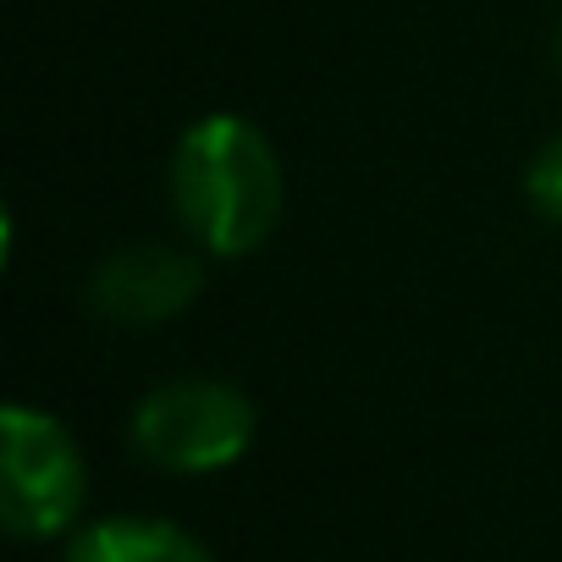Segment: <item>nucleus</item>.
<instances>
[{"instance_id": "f257e3e1", "label": "nucleus", "mask_w": 562, "mask_h": 562, "mask_svg": "<svg viewBox=\"0 0 562 562\" xmlns=\"http://www.w3.org/2000/svg\"><path fill=\"white\" fill-rule=\"evenodd\" d=\"M171 204L188 226V237L215 259L254 254L288 204L276 144L232 111L199 116L171 155Z\"/></svg>"}, {"instance_id": "39448f33", "label": "nucleus", "mask_w": 562, "mask_h": 562, "mask_svg": "<svg viewBox=\"0 0 562 562\" xmlns=\"http://www.w3.org/2000/svg\"><path fill=\"white\" fill-rule=\"evenodd\" d=\"M61 562H215L204 540L166 518H100L72 529Z\"/></svg>"}, {"instance_id": "423d86ee", "label": "nucleus", "mask_w": 562, "mask_h": 562, "mask_svg": "<svg viewBox=\"0 0 562 562\" xmlns=\"http://www.w3.org/2000/svg\"><path fill=\"white\" fill-rule=\"evenodd\" d=\"M524 193L551 226H562V133L535 149V160L524 171Z\"/></svg>"}, {"instance_id": "20e7f679", "label": "nucleus", "mask_w": 562, "mask_h": 562, "mask_svg": "<svg viewBox=\"0 0 562 562\" xmlns=\"http://www.w3.org/2000/svg\"><path fill=\"white\" fill-rule=\"evenodd\" d=\"M204 293V265L171 243H127L89 276V310L111 326H166Z\"/></svg>"}, {"instance_id": "0eeeda50", "label": "nucleus", "mask_w": 562, "mask_h": 562, "mask_svg": "<svg viewBox=\"0 0 562 562\" xmlns=\"http://www.w3.org/2000/svg\"><path fill=\"white\" fill-rule=\"evenodd\" d=\"M557 67H562V23H557Z\"/></svg>"}, {"instance_id": "7ed1b4c3", "label": "nucleus", "mask_w": 562, "mask_h": 562, "mask_svg": "<svg viewBox=\"0 0 562 562\" xmlns=\"http://www.w3.org/2000/svg\"><path fill=\"white\" fill-rule=\"evenodd\" d=\"M254 403L215 375H177L133 408V447L166 474H215L254 447Z\"/></svg>"}, {"instance_id": "f03ea898", "label": "nucleus", "mask_w": 562, "mask_h": 562, "mask_svg": "<svg viewBox=\"0 0 562 562\" xmlns=\"http://www.w3.org/2000/svg\"><path fill=\"white\" fill-rule=\"evenodd\" d=\"M89 502V463L72 430L29 403L0 414V524L18 540H56Z\"/></svg>"}]
</instances>
